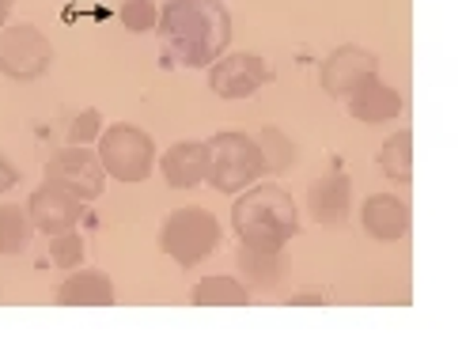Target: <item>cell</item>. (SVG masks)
Masks as SVG:
<instances>
[{"label":"cell","mask_w":462,"mask_h":352,"mask_svg":"<svg viewBox=\"0 0 462 352\" xmlns=\"http://www.w3.org/2000/svg\"><path fill=\"white\" fill-rule=\"evenodd\" d=\"M99 148V163L106 171V179H118V182H144L152 179V167H156V141L133 122H114L103 125V133L95 136Z\"/></svg>","instance_id":"cell-5"},{"label":"cell","mask_w":462,"mask_h":352,"mask_svg":"<svg viewBox=\"0 0 462 352\" xmlns=\"http://www.w3.org/2000/svg\"><path fill=\"white\" fill-rule=\"evenodd\" d=\"M220 239H224L220 220L208 208H201V205L175 208L163 220V227H160V250L175 265H182V269L201 265L208 254H217Z\"/></svg>","instance_id":"cell-3"},{"label":"cell","mask_w":462,"mask_h":352,"mask_svg":"<svg viewBox=\"0 0 462 352\" xmlns=\"http://www.w3.org/2000/svg\"><path fill=\"white\" fill-rule=\"evenodd\" d=\"M231 227L246 246H284L300 235V208L292 193L277 182H250L236 193L231 205Z\"/></svg>","instance_id":"cell-2"},{"label":"cell","mask_w":462,"mask_h":352,"mask_svg":"<svg viewBox=\"0 0 462 352\" xmlns=\"http://www.w3.org/2000/svg\"><path fill=\"white\" fill-rule=\"evenodd\" d=\"M31 243V220L27 208L19 205H0V254H19Z\"/></svg>","instance_id":"cell-20"},{"label":"cell","mask_w":462,"mask_h":352,"mask_svg":"<svg viewBox=\"0 0 462 352\" xmlns=\"http://www.w3.org/2000/svg\"><path fill=\"white\" fill-rule=\"evenodd\" d=\"M345 103H349V114L364 125H387L402 114V107H406L402 103V91L391 88V84H383L379 72L368 76V80H364Z\"/></svg>","instance_id":"cell-12"},{"label":"cell","mask_w":462,"mask_h":352,"mask_svg":"<svg viewBox=\"0 0 462 352\" xmlns=\"http://www.w3.org/2000/svg\"><path fill=\"white\" fill-rule=\"evenodd\" d=\"M273 80V69H269L258 53H220L213 65H208V91L217 99H250L254 91H262Z\"/></svg>","instance_id":"cell-8"},{"label":"cell","mask_w":462,"mask_h":352,"mask_svg":"<svg viewBox=\"0 0 462 352\" xmlns=\"http://www.w3.org/2000/svg\"><path fill=\"white\" fill-rule=\"evenodd\" d=\"M53 300L61 307H114L118 296H114V281L103 269H80L69 281H61Z\"/></svg>","instance_id":"cell-16"},{"label":"cell","mask_w":462,"mask_h":352,"mask_svg":"<svg viewBox=\"0 0 462 352\" xmlns=\"http://www.w3.org/2000/svg\"><path fill=\"white\" fill-rule=\"evenodd\" d=\"M360 224L364 231L379 243H398L410 235V205L394 198V193H372L360 208Z\"/></svg>","instance_id":"cell-13"},{"label":"cell","mask_w":462,"mask_h":352,"mask_svg":"<svg viewBox=\"0 0 462 352\" xmlns=\"http://www.w3.org/2000/svg\"><path fill=\"white\" fill-rule=\"evenodd\" d=\"M292 303H296V307H300V303H326V296H322V292H296Z\"/></svg>","instance_id":"cell-25"},{"label":"cell","mask_w":462,"mask_h":352,"mask_svg":"<svg viewBox=\"0 0 462 352\" xmlns=\"http://www.w3.org/2000/svg\"><path fill=\"white\" fill-rule=\"evenodd\" d=\"M99 133H103V114L95 110V107L91 110H80L69 122V144H91Z\"/></svg>","instance_id":"cell-23"},{"label":"cell","mask_w":462,"mask_h":352,"mask_svg":"<svg viewBox=\"0 0 462 352\" xmlns=\"http://www.w3.org/2000/svg\"><path fill=\"white\" fill-rule=\"evenodd\" d=\"M15 8V0H0V27H8V15Z\"/></svg>","instance_id":"cell-26"},{"label":"cell","mask_w":462,"mask_h":352,"mask_svg":"<svg viewBox=\"0 0 462 352\" xmlns=\"http://www.w3.org/2000/svg\"><path fill=\"white\" fill-rule=\"evenodd\" d=\"M163 179L171 190H194L205 182V144L201 141H179L163 155H156Z\"/></svg>","instance_id":"cell-15"},{"label":"cell","mask_w":462,"mask_h":352,"mask_svg":"<svg viewBox=\"0 0 462 352\" xmlns=\"http://www.w3.org/2000/svg\"><path fill=\"white\" fill-rule=\"evenodd\" d=\"M239 273L246 288H262V292H277L288 281V254L284 246H246L239 243Z\"/></svg>","instance_id":"cell-14"},{"label":"cell","mask_w":462,"mask_h":352,"mask_svg":"<svg viewBox=\"0 0 462 352\" xmlns=\"http://www.w3.org/2000/svg\"><path fill=\"white\" fill-rule=\"evenodd\" d=\"M379 171L391 182L406 186L413 179V133L410 129H394L379 148Z\"/></svg>","instance_id":"cell-17"},{"label":"cell","mask_w":462,"mask_h":352,"mask_svg":"<svg viewBox=\"0 0 462 352\" xmlns=\"http://www.w3.org/2000/svg\"><path fill=\"white\" fill-rule=\"evenodd\" d=\"M118 19H122V27H125V31H133V34L156 31V19H160V5H152V0H122V8H118Z\"/></svg>","instance_id":"cell-22"},{"label":"cell","mask_w":462,"mask_h":352,"mask_svg":"<svg viewBox=\"0 0 462 352\" xmlns=\"http://www.w3.org/2000/svg\"><path fill=\"white\" fill-rule=\"evenodd\" d=\"M15 182H19V171L12 167V160H8V155L0 152V193H8Z\"/></svg>","instance_id":"cell-24"},{"label":"cell","mask_w":462,"mask_h":352,"mask_svg":"<svg viewBox=\"0 0 462 352\" xmlns=\"http://www.w3.org/2000/svg\"><path fill=\"white\" fill-rule=\"evenodd\" d=\"M50 65H53V46L38 27L31 23L0 27V76H8L15 84H31L38 76H46Z\"/></svg>","instance_id":"cell-7"},{"label":"cell","mask_w":462,"mask_h":352,"mask_svg":"<svg viewBox=\"0 0 462 352\" xmlns=\"http://www.w3.org/2000/svg\"><path fill=\"white\" fill-rule=\"evenodd\" d=\"M375 72H379V57H375L372 50L345 42V46H337V50L322 61L319 84H322V91L330 95V99H349V95H353L364 80H368V76H375Z\"/></svg>","instance_id":"cell-9"},{"label":"cell","mask_w":462,"mask_h":352,"mask_svg":"<svg viewBox=\"0 0 462 352\" xmlns=\"http://www.w3.org/2000/svg\"><path fill=\"white\" fill-rule=\"evenodd\" d=\"M262 155L254 136L239 129H224L205 144V182L220 193H239L262 179Z\"/></svg>","instance_id":"cell-4"},{"label":"cell","mask_w":462,"mask_h":352,"mask_svg":"<svg viewBox=\"0 0 462 352\" xmlns=\"http://www.w3.org/2000/svg\"><path fill=\"white\" fill-rule=\"evenodd\" d=\"M254 144H258V155H262V171H269V174H284L296 160V144L288 141V133L281 125H265L254 136Z\"/></svg>","instance_id":"cell-19"},{"label":"cell","mask_w":462,"mask_h":352,"mask_svg":"<svg viewBox=\"0 0 462 352\" xmlns=\"http://www.w3.org/2000/svg\"><path fill=\"white\" fill-rule=\"evenodd\" d=\"M27 220H31V227L46 231V235L69 231V227H76L84 220V201H76L72 193L42 182L31 193V201H27Z\"/></svg>","instance_id":"cell-10"},{"label":"cell","mask_w":462,"mask_h":352,"mask_svg":"<svg viewBox=\"0 0 462 352\" xmlns=\"http://www.w3.org/2000/svg\"><path fill=\"white\" fill-rule=\"evenodd\" d=\"M46 182L72 193L76 201H99L106 190V171L99 163V155L91 152V144H69L61 152H53L46 160Z\"/></svg>","instance_id":"cell-6"},{"label":"cell","mask_w":462,"mask_h":352,"mask_svg":"<svg viewBox=\"0 0 462 352\" xmlns=\"http://www.w3.org/2000/svg\"><path fill=\"white\" fill-rule=\"evenodd\" d=\"M50 262H53L57 269H76V265L84 262V239H80V235H76L72 227L50 235Z\"/></svg>","instance_id":"cell-21"},{"label":"cell","mask_w":462,"mask_h":352,"mask_svg":"<svg viewBox=\"0 0 462 352\" xmlns=\"http://www.w3.org/2000/svg\"><path fill=\"white\" fill-rule=\"evenodd\" d=\"M349 205H353V182H349V174H341V171L322 174V179L311 182V190H307V212H311L322 227L345 224Z\"/></svg>","instance_id":"cell-11"},{"label":"cell","mask_w":462,"mask_h":352,"mask_svg":"<svg viewBox=\"0 0 462 352\" xmlns=\"http://www.w3.org/2000/svg\"><path fill=\"white\" fill-rule=\"evenodd\" d=\"M156 31L175 61L186 69H208L231 46V12L224 0H167Z\"/></svg>","instance_id":"cell-1"},{"label":"cell","mask_w":462,"mask_h":352,"mask_svg":"<svg viewBox=\"0 0 462 352\" xmlns=\"http://www.w3.org/2000/svg\"><path fill=\"white\" fill-rule=\"evenodd\" d=\"M194 307H246L250 303V288L236 277H205L189 292Z\"/></svg>","instance_id":"cell-18"}]
</instances>
